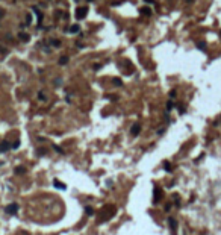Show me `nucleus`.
<instances>
[{
	"label": "nucleus",
	"instance_id": "1",
	"mask_svg": "<svg viewBox=\"0 0 221 235\" xmlns=\"http://www.w3.org/2000/svg\"><path fill=\"white\" fill-rule=\"evenodd\" d=\"M115 212H117V208L115 206H105L101 210V212H100V223H103V221H106V220H109V218H112L114 215H115Z\"/></svg>",
	"mask_w": 221,
	"mask_h": 235
},
{
	"label": "nucleus",
	"instance_id": "2",
	"mask_svg": "<svg viewBox=\"0 0 221 235\" xmlns=\"http://www.w3.org/2000/svg\"><path fill=\"white\" fill-rule=\"evenodd\" d=\"M86 14H88V8H86V6H80V8L76 9V18H77V20L85 18Z\"/></svg>",
	"mask_w": 221,
	"mask_h": 235
},
{
	"label": "nucleus",
	"instance_id": "3",
	"mask_svg": "<svg viewBox=\"0 0 221 235\" xmlns=\"http://www.w3.org/2000/svg\"><path fill=\"white\" fill-rule=\"evenodd\" d=\"M17 211H18V205H17V203H11V205L6 206V212L11 214V215L17 214Z\"/></svg>",
	"mask_w": 221,
	"mask_h": 235
},
{
	"label": "nucleus",
	"instance_id": "4",
	"mask_svg": "<svg viewBox=\"0 0 221 235\" xmlns=\"http://www.w3.org/2000/svg\"><path fill=\"white\" fill-rule=\"evenodd\" d=\"M11 147H12V146L9 144L8 141H2V143H0V153H3V152H8V150H9Z\"/></svg>",
	"mask_w": 221,
	"mask_h": 235
},
{
	"label": "nucleus",
	"instance_id": "5",
	"mask_svg": "<svg viewBox=\"0 0 221 235\" xmlns=\"http://www.w3.org/2000/svg\"><path fill=\"white\" fill-rule=\"evenodd\" d=\"M139 132H141V124H139V123H135V124L132 126V129H130V134H132L133 137H136Z\"/></svg>",
	"mask_w": 221,
	"mask_h": 235
},
{
	"label": "nucleus",
	"instance_id": "6",
	"mask_svg": "<svg viewBox=\"0 0 221 235\" xmlns=\"http://www.w3.org/2000/svg\"><path fill=\"white\" fill-rule=\"evenodd\" d=\"M161 190H159V187H154V197H153V202L154 203H158L159 200H161Z\"/></svg>",
	"mask_w": 221,
	"mask_h": 235
},
{
	"label": "nucleus",
	"instance_id": "7",
	"mask_svg": "<svg viewBox=\"0 0 221 235\" xmlns=\"http://www.w3.org/2000/svg\"><path fill=\"white\" fill-rule=\"evenodd\" d=\"M168 225H170V228H171L173 234H176V229H177V221H176L173 217H170V218H168Z\"/></svg>",
	"mask_w": 221,
	"mask_h": 235
},
{
	"label": "nucleus",
	"instance_id": "8",
	"mask_svg": "<svg viewBox=\"0 0 221 235\" xmlns=\"http://www.w3.org/2000/svg\"><path fill=\"white\" fill-rule=\"evenodd\" d=\"M79 29H80L79 24H73V26H70V28H68V32L70 33H77V32H79Z\"/></svg>",
	"mask_w": 221,
	"mask_h": 235
},
{
	"label": "nucleus",
	"instance_id": "9",
	"mask_svg": "<svg viewBox=\"0 0 221 235\" xmlns=\"http://www.w3.org/2000/svg\"><path fill=\"white\" fill-rule=\"evenodd\" d=\"M141 14H142V15H147V17H150V15H151V11H150V8L144 6V8H141Z\"/></svg>",
	"mask_w": 221,
	"mask_h": 235
},
{
	"label": "nucleus",
	"instance_id": "10",
	"mask_svg": "<svg viewBox=\"0 0 221 235\" xmlns=\"http://www.w3.org/2000/svg\"><path fill=\"white\" fill-rule=\"evenodd\" d=\"M20 40H21V41H24V43H28V41L30 40V36H29L28 33H24V32H21V33H20Z\"/></svg>",
	"mask_w": 221,
	"mask_h": 235
},
{
	"label": "nucleus",
	"instance_id": "11",
	"mask_svg": "<svg viewBox=\"0 0 221 235\" xmlns=\"http://www.w3.org/2000/svg\"><path fill=\"white\" fill-rule=\"evenodd\" d=\"M53 185H55L56 188H59V190H65V185L61 184V182H59L58 179H55V180H53Z\"/></svg>",
	"mask_w": 221,
	"mask_h": 235
},
{
	"label": "nucleus",
	"instance_id": "12",
	"mask_svg": "<svg viewBox=\"0 0 221 235\" xmlns=\"http://www.w3.org/2000/svg\"><path fill=\"white\" fill-rule=\"evenodd\" d=\"M68 62V56H61L59 58V65H65Z\"/></svg>",
	"mask_w": 221,
	"mask_h": 235
},
{
	"label": "nucleus",
	"instance_id": "13",
	"mask_svg": "<svg viewBox=\"0 0 221 235\" xmlns=\"http://www.w3.org/2000/svg\"><path fill=\"white\" fill-rule=\"evenodd\" d=\"M197 47H199L200 50H206V43H204V41H199V43H197Z\"/></svg>",
	"mask_w": 221,
	"mask_h": 235
},
{
	"label": "nucleus",
	"instance_id": "14",
	"mask_svg": "<svg viewBox=\"0 0 221 235\" xmlns=\"http://www.w3.org/2000/svg\"><path fill=\"white\" fill-rule=\"evenodd\" d=\"M112 84H114V85H117V87H121V81H120V79H117V77H114V79H112Z\"/></svg>",
	"mask_w": 221,
	"mask_h": 235
},
{
	"label": "nucleus",
	"instance_id": "15",
	"mask_svg": "<svg viewBox=\"0 0 221 235\" xmlns=\"http://www.w3.org/2000/svg\"><path fill=\"white\" fill-rule=\"evenodd\" d=\"M51 46H53V47H59V46H61V41H59V40H51Z\"/></svg>",
	"mask_w": 221,
	"mask_h": 235
},
{
	"label": "nucleus",
	"instance_id": "16",
	"mask_svg": "<svg viewBox=\"0 0 221 235\" xmlns=\"http://www.w3.org/2000/svg\"><path fill=\"white\" fill-rule=\"evenodd\" d=\"M85 211H86V214H89V215H91V214H94V210H93V208H89V206H86V210H85Z\"/></svg>",
	"mask_w": 221,
	"mask_h": 235
},
{
	"label": "nucleus",
	"instance_id": "17",
	"mask_svg": "<svg viewBox=\"0 0 221 235\" xmlns=\"http://www.w3.org/2000/svg\"><path fill=\"white\" fill-rule=\"evenodd\" d=\"M164 165H165V168H167V172H171V165H170V162H165Z\"/></svg>",
	"mask_w": 221,
	"mask_h": 235
},
{
	"label": "nucleus",
	"instance_id": "18",
	"mask_svg": "<svg viewBox=\"0 0 221 235\" xmlns=\"http://www.w3.org/2000/svg\"><path fill=\"white\" fill-rule=\"evenodd\" d=\"M171 108H173V102L170 100V102H168V103H167V109H168V111H170Z\"/></svg>",
	"mask_w": 221,
	"mask_h": 235
},
{
	"label": "nucleus",
	"instance_id": "19",
	"mask_svg": "<svg viewBox=\"0 0 221 235\" xmlns=\"http://www.w3.org/2000/svg\"><path fill=\"white\" fill-rule=\"evenodd\" d=\"M38 97H40L41 100H46V99H47V97L44 96V93H43V91H41V93H40V94H38Z\"/></svg>",
	"mask_w": 221,
	"mask_h": 235
},
{
	"label": "nucleus",
	"instance_id": "20",
	"mask_svg": "<svg viewBox=\"0 0 221 235\" xmlns=\"http://www.w3.org/2000/svg\"><path fill=\"white\" fill-rule=\"evenodd\" d=\"M18 146H20V141H15L14 144H12V149H18Z\"/></svg>",
	"mask_w": 221,
	"mask_h": 235
},
{
	"label": "nucleus",
	"instance_id": "21",
	"mask_svg": "<svg viewBox=\"0 0 221 235\" xmlns=\"http://www.w3.org/2000/svg\"><path fill=\"white\" fill-rule=\"evenodd\" d=\"M17 173H18V175L24 173V168H23V167H18V168H17Z\"/></svg>",
	"mask_w": 221,
	"mask_h": 235
},
{
	"label": "nucleus",
	"instance_id": "22",
	"mask_svg": "<svg viewBox=\"0 0 221 235\" xmlns=\"http://www.w3.org/2000/svg\"><path fill=\"white\" fill-rule=\"evenodd\" d=\"M93 68H94V70H100V68H101V65H100V64H94V67H93Z\"/></svg>",
	"mask_w": 221,
	"mask_h": 235
},
{
	"label": "nucleus",
	"instance_id": "23",
	"mask_svg": "<svg viewBox=\"0 0 221 235\" xmlns=\"http://www.w3.org/2000/svg\"><path fill=\"white\" fill-rule=\"evenodd\" d=\"M55 150H56V152H59V153H64V150H62L61 147H58V146H55Z\"/></svg>",
	"mask_w": 221,
	"mask_h": 235
},
{
	"label": "nucleus",
	"instance_id": "24",
	"mask_svg": "<svg viewBox=\"0 0 221 235\" xmlns=\"http://www.w3.org/2000/svg\"><path fill=\"white\" fill-rule=\"evenodd\" d=\"M38 153L43 155V153H46V150H44V149H38Z\"/></svg>",
	"mask_w": 221,
	"mask_h": 235
},
{
	"label": "nucleus",
	"instance_id": "25",
	"mask_svg": "<svg viewBox=\"0 0 221 235\" xmlns=\"http://www.w3.org/2000/svg\"><path fill=\"white\" fill-rule=\"evenodd\" d=\"M144 2H147V3H154V0H144Z\"/></svg>",
	"mask_w": 221,
	"mask_h": 235
},
{
	"label": "nucleus",
	"instance_id": "26",
	"mask_svg": "<svg viewBox=\"0 0 221 235\" xmlns=\"http://www.w3.org/2000/svg\"><path fill=\"white\" fill-rule=\"evenodd\" d=\"M186 2H189V3H191V2H194V0H186Z\"/></svg>",
	"mask_w": 221,
	"mask_h": 235
},
{
	"label": "nucleus",
	"instance_id": "27",
	"mask_svg": "<svg viewBox=\"0 0 221 235\" xmlns=\"http://www.w3.org/2000/svg\"><path fill=\"white\" fill-rule=\"evenodd\" d=\"M86 2H93V0H86Z\"/></svg>",
	"mask_w": 221,
	"mask_h": 235
}]
</instances>
